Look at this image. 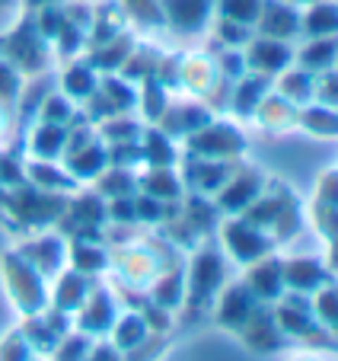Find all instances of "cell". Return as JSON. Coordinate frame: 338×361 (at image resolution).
I'll use <instances>...</instances> for the list:
<instances>
[{
    "label": "cell",
    "instance_id": "cell-1",
    "mask_svg": "<svg viewBox=\"0 0 338 361\" xmlns=\"http://www.w3.org/2000/svg\"><path fill=\"white\" fill-rule=\"evenodd\" d=\"M176 246L163 243L160 237H134L128 240L125 246H118L115 252H112V262H108V269H115V275L122 279V285L128 288H137V291L147 294V288L154 285L156 279H160L163 272H166L169 266H176Z\"/></svg>",
    "mask_w": 338,
    "mask_h": 361
},
{
    "label": "cell",
    "instance_id": "cell-2",
    "mask_svg": "<svg viewBox=\"0 0 338 361\" xmlns=\"http://www.w3.org/2000/svg\"><path fill=\"white\" fill-rule=\"evenodd\" d=\"M70 195H58V192H42L35 185L23 183L16 189H10L4 195L0 212L10 214L13 227H20L23 233H35V231H48V227H58L64 208H68Z\"/></svg>",
    "mask_w": 338,
    "mask_h": 361
},
{
    "label": "cell",
    "instance_id": "cell-3",
    "mask_svg": "<svg viewBox=\"0 0 338 361\" xmlns=\"http://www.w3.org/2000/svg\"><path fill=\"white\" fill-rule=\"evenodd\" d=\"M185 272V304L192 307L195 314L211 310L217 300V294L227 285V266H223V250L217 240H204L195 252H192V262Z\"/></svg>",
    "mask_w": 338,
    "mask_h": 361
},
{
    "label": "cell",
    "instance_id": "cell-4",
    "mask_svg": "<svg viewBox=\"0 0 338 361\" xmlns=\"http://www.w3.org/2000/svg\"><path fill=\"white\" fill-rule=\"evenodd\" d=\"M0 279H4V291H7L10 304H13L23 317H35L51 307L48 281L42 279L16 250H7L0 256Z\"/></svg>",
    "mask_w": 338,
    "mask_h": 361
},
{
    "label": "cell",
    "instance_id": "cell-5",
    "mask_svg": "<svg viewBox=\"0 0 338 361\" xmlns=\"http://www.w3.org/2000/svg\"><path fill=\"white\" fill-rule=\"evenodd\" d=\"M51 55H54L51 42L35 29L32 13H23L20 26H13L7 35H4V55L0 58H7V61L13 64L23 77H29V80H35V77L48 68Z\"/></svg>",
    "mask_w": 338,
    "mask_h": 361
},
{
    "label": "cell",
    "instance_id": "cell-6",
    "mask_svg": "<svg viewBox=\"0 0 338 361\" xmlns=\"http://www.w3.org/2000/svg\"><path fill=\"white\" fill-rule=\"evenodd\" d=\"M217 243H220L223 256H230L233 262H239V266H252V262L265 259V256H271V252L277 250V243L268 237L265 231H258L256 224H249V221H243L237 214V218H220L217 221Z\"/></svg>",
    "mask_w": 338,
    "mask_h": 361
},
{
    "label": "cell",
    "instance_id": "cell-7",
    "mask_svg": "<svg viewBox=\"0 0 338 361\" xmlns=\"http://www.w3.org/2000/svg\"><path fill=\"white\" fill-rule=\"evenodd\" d=\"M185 150H189V157L201 160H239L249 150V141H246V131L237 122L214 116L204 128H198L185 141Z\"/></svg>",
    "mask_w": 338,
    "mask_h": 361
},
{
    "label": "cell",
    "instance_id": "cell-8",
    "mask_svg": "<svg viewBox=\"0 0 338 361\" xmlns=\"http://www.w3.org/2000/svg\"><path fill=\"white\" fill-rule=\"evenodd\" d=\"M271 310H275V320H277V326H281V333H284L287 339L306 342V345H316V348H323V342H325V345L332 348L335 333H325V329L319 326L316 317H313V310H310V300H306L303 294L284 291L275 300Z\"/></svg>",
    "mask_w": 338,
    "mask_h": 361
},
{
    "label": "cell",
    "instance_id": "cell-9",
    "mask_svg": "<svg viewBox=\"0 0 338 361\" xmlns=\"http://www.w3.org/2000/svg\"><path fill=\"white\" fill-rule=\"evenodd\" d=\"M13 250L20 252L48 285L68 269V237L58 231H35L32 237H26Z\"/></svg>",
    "mask_w": 338,
    "mask_h": 361
},
{
    "label": "cell",
    "instance_id": "cell-10",
    "mask_svg": "<svg viewBox=\"0 0 338 361\" xmlns=\"http://www.w3.org/2000/svg\"><path fill=\"white\" fill-rule=\"evenodd\" d=\"M265 183H268V176H265L258 166L239 164L237 170H233V176L223 183V189L217 192L211 202H214V208L220 212V218H237V214H243L246 208L262 195Z\"/></svg>",
    "mask_w": 338,
    "mask_h": 361
},
{
    "label": "cell",
    "instance_id": "cell-11",
    "mask_svg": "<svg viewBox=\"0 0 338 361\" xmlns=\"http://www.w3.org/2000/svg\"><path fill=\"white\" fill-rule=\"evenodd\" d=\"M211 118H214V109H211L208 102L189 96V99H169L166 109L160 112V118H156L154 125L166 137H173L176 144H185L198 128H204Z\"/></svg>",
    "mask_w": 338,
    "mask_h": 361
},
{
    "label": "cell",
    "instance_id": "cell-12",
    "mask_svg": "<svg viewBox=\"0 0 338 361\" xmlns=\"http://www.w3.org/2000/svg\"><path fill=\"white\" fill-rule=\"evenodd\" d=\"M223 80L220 71H217V58L204 55V51H192V55H182V68H179V87H185V93L195 96V99L208 102L214 109V99L220 93Z\"/></svg>",
    "mask_w": 338,
    "mask_h": 361
},
{
    "label": "cell",
    "instance_id": "cell-13",
    "mask_svg": "<svg viewBox=\"0 0 338 361\" xmlns=\"http://www.w3.org/2000/svg\"><path fill=\"white\" fill-rule=\"evenodd\" d=\"M118 314H122V310H118V300H115V294H112V288L96 281L87 304L74 314V329L87 333L89 339H106L112 323L118 320Z\"/></svg>",
    "mask_w": 338,
    "mask_h": 361
},
{
    "label": "cell",
    "instance_id": "cell-14",
    "mask_svg": "<svg viewBox=\"0 0 338 361\" xmlns=\"http://www.w3.org/2000/svg\"><path fill=\"white\" fill-rule=\"evenodd\" d=\"M243 58L249 74H262L275 80L281 71L294 64V45L281 39H268V35H252L243 45Z\"/></svg>",
    "mask_w": 338,
    "mask_h": 361
},
{
    "label": "cell",
    "instance_id": "cell-15",
    "mask_svg": "<svg viewBox=\"0 0 338 361\" xmlns=\"http://www.w3.org/2000/svg\"><path fill=\"white\" fill-rule=\"evenodd\" d=\"M258 307H262V300L246 288V281H227L223 291L217 294V300H214L211 310H214L217 326H223L227 333H239L243 323L256 314Z\"/></svg>",
    "mask_w": 338,
    "mask_h": 361
},
{
    "label": "cell",
    "instance_id": "cell-16",
    "mask_svg": "<svg viewBox=\"0 0 338 361\" xmlns=\"http://www.w3.org/2000/svg\"><path fill=\"white\" fill-rule=\"evenodd\" d=\"M160 4V16L173 32L179 35H195L204 32L208 23L214 20V4L217 0H156Z\"/></svg>",
    "mask_w": 338,
    "mask_h": 361
},
{
    "label": "cell",
    "instance_id": "cell-17",
    "mask_svg": "<svg viewBox=\"0 0 338 361\" xmlns=\"http://www.w3.org/2000/svg\"><path fill=\"white\" fill-rule=\"evenodd\" d=\"M281 279H284V291L310 298L323 285L335 281V272H329V266L319 256H291V259H281Z\"/></svg>",
    "mask_w": 338,
    "mask_h": 361
},
{
    "label": "cell",
    "instance_id": "cell-18",
    "mask_svg": "<svg viewBox=\"0 0 338 361\" xmlns=\"http://www.w3.org/2000/svg\"><path fill=\"white\" fill-rule=\"evenodd\" d=\"M239 166V160H201L189 157L185 160V173H179L182 179H189V189L195 195L214 198L223 189V183L233 176V170Z\"/></svg>",
    "mask_w": 338,
    "mask_h": 361
},
{
    "label": "cell",
    "instance_id": "cell-19",
    "mask_svg": "<svg viewBox=\"0 0 338 361\" xmlns=\"http://www.w3.org/2000/svg\"><path fill=\"white\" fill-rule=\"evenodd\" d=\"M237 336L252 352H277V348H284V342H287V336L281 333V326H277V320H275L271 304L258 307L256 314L243 323V329H239Z\"/></svg>",
    "mask_w": 338,
    "mask_h": 361
},
{
    "label": "cell",
    "instance_id": "cell-20",
    "mask_svg": "<svg viewBox=\"0 0 338 361\" xmlns=\"http://www.w3.org/2000/svg\"><path fill=\"white\" fill-rule=\"evenodd\" d=\"M93 285H96L93 275H83V272H77V269H64V272L51 281V288H48L51 307H54V310H61V314L74 317L77 310L87 304Z\"/></svg>",
    "mask_w": 338,
    "mask_h": 361
},
{
    "label": "cell",
    "instance_id": "cell-21",
    "mask_svg": "<svg viewBox=\"0 0 338 361\" xmlns=\"http://www.w3.org/2000/svg\"><path fill=\"white\" fill-rule=\"evenodd\" d=\"M256 35L291 42L300 35V7L284 4V0H265L262 13L256 20Z\"/></svg>",
    "mask_w": 338,
    "mask_h": 361
},
{
    "label": "cell",
    "instance_id": "cell-22",
    "mask_svg": "<svg viewBox=\"0 0 338 361\" xmlns=\"http://www.w3.org/2000/svg\"><path fill=\"white\" fill-rule=\"evenodd\" d=\"M310 221L325 243H335V166L319 173L316 192L310 202Z\"/></svg>",
    "mask_w": 338,
    "mask_h": 361
},
{
    "label": "cell",
    "instance_id": "cell-23",
    "mask_svg": "<svg viewBox=\"0 0 338 361\" xmlns=\"http://www.w3.org/2000/svg\"><path fill=\"white\" fill-rule=\"evenodd\" d=\"M246 288L256 294L262 304H275L281 294H284V279H281V259H277L275 252L265 256V259L252 262L246 266Z\"/></svg>",
    "mask_w": 338,
    "mask_h": 361
},
{
    "label": "cell",
    "instance_id": "cell-24",
    "mask_svg": "<svg viewBox=\"0 0 338 361\" xmlns=\"http://www.w3.org/2000/svg\"><path fill=\"white\" fill-rule=\"evenodd\" d=\"M134 45H137L134 35L125 29V32L115 35V39L102 42V45H93V48H89V55L83 58V61H87L96 74H118V71H122V64L128 61V55L134 51Z\"/></svg>",
    "mask_w": 338,
    "mask_h": 361
},
{
    "label": "cell",
    "instance_id": "cell-25",
    "mask_svg": "<svg viewBox=\"0 0 338 361\" xmlns=\"http://www.w3.org/2000/svg\"><path fill=\"white\" fill-rule=\"evenodd\" d=\"M64 144H68V128L51 122H39V118H35V125L26 135L29 160H54V164H61Z\"/></svg>",
    "mask_w": 338,
    "mask_h": 361
},
{
    "label": "cell",
    "instance_id": "cell-26",
    "mask_svg": "<svg viewBox=\"0 0 338 361\" xmlns=\"http://www.w3.org/2000/svg\"><path fill=\"white\" fill-rule=\"evenodd\" d=\"M252 122H258L265 131H271V135H287V131L297 128V106H291L284 96H277L275 90H271L256 106Z\"/></svg>",
    "mask_w": 338,
    "mask_h": 361
},
{
    "label": "cell",
    "instance_id": "cell-27",
    "mask_svg": "<svg viewBox=\"0 0 338 361\" xmlns=\"http://www.w3.org/2000/svg\"><path fill=\"white\" fill-rule=\"evenodd\" d=\"M23 173H26V183L42 192H58V195H74L77 192V183L70 179V173L54 160H26Z\"/></svg>",
    "mask_w": 338,
    "mask_h": 361
},
{
    "label": "cell",
    "instance_id": "cell-28",
    "mask_svg": "<svg viewBox=\"0 0 338 361\" xmlns=\"http://www.w3.org/2000/svg\"><path fill=\"white\" fill-rule=\"evenodd\" d=\"M137 192H147L160 202H179L185 195V183L176 166H147L137 173Z\"/></svg>",
    "mask_w": 338,
    "mask_h": 361
},
{
    "label": "cell",
    "instance_id": "cell-29",
    "mask_svg": "<svg viewBox=\"0 0 338 361\" xmlns=\"http://www.w3.org/2000/svg\"><path fill=\"white\" fill-rule=\"evenodd\" d=\"M271 93V77L262 74H249L246 71L239 80L230 83V109L237 112L239 118H252L256 106Z\"/></svg>",
    "mask_w": 338,
    "mask_h": 361
},
{
    "label": "cell",
    "instance_id": "cell-30",
    "mask_svg": "<svg viewBox=\"0 0 338 361\" xmlns=\"http://www.w3.org/2000/svg\"><path fill=\"white\" fill-rule=\"evenodd\" d=\"M271 90H275L277 96H284L291 106L303 109V106L313 102V93H316V74H310V71L291 64V68L281 71V74L271 80Z\"/></svg>",
    "mask_w": 338,
    "mask_h": 361
},
{
    "label": "cell",
    "instance_id": "cell-31",
    "mask_svg": "<svg viewBox=\"0 0 338 361\" xmlns=\"http://www.w3.org/2000/svg\"><path fill=\"white\" fill-rule=\"evenodd\" d=\"M147 300L160 310H179L185 304V272L182 266H169L154 285L147 288Z\"/></svg>",
    "mask_w": 338,
    "mask_h": 361
},
{
    "label": "cell",
    "instance_id": "cell-32",
    "mask_svg": "<svg viewBox=\"0 0 338 361\" xmlns=\"http://www.w3.org/2000/svg\"><path fill=\"white\" fill-rule=\"evenodd\" d=\"M338 32V7L335 0H313L300 7V35L306 39H323Z\"/></svg>",
    "mask_w": 338,
    "mask_h": 361
},
{
    "label": "cell",
    "instance_id": "cell-33",
    "mask_svg": "<svg viewBox=\"0 0 338 361\" xmlns=\"http://www.w3.org/2000/svg\"><path fill=\"white\" fill-rule=\"evenodd\" d=\"M150 333H154V329H150L147 317H144L141 310H125V314H118V320L112 323V329H108V342L122 355H128L131 348L141 345Z\"/></svg>",
    "mask_w": 338,
    "mask_h": 361
},
{
    "label": "cell",
    "instance_id": "cell-34",
    "mask_svg": "<svg viewBox=\"0 0 338 361\" xmlns=\"http://www.w3.org/2000/svg\"><path fill=\"white\" fill-rule=\"evenodd\" d=\"M112 262V252L93 240H68V269H77L83 275H102Z\"/></svg>",
    "mask_w": 338,
    "mask_h": 361
},
{
    "label": "cell",
    "instance_id": "cell-35",
    "mask_svg": "<svg viewBox=\"0 0 338 361\" xmlns=\"http://www.w3.org/2000/svg\"><path fill=\"white\" fill-rule=\"evenodd\" d=\"M294 64L310 74H323V71H335V35H323V39H306L300 48H294Z\"/></svg>",
    "mask_w": 338,
    "mask_h": 361
},
{
    "label": "cell",
    "instance_id": "cell-36",
    "mask_svg": "<svg viewBox=\"0 0 338 361\" xmlns=\"http://www.w3.org/2000/svg\"><path fill=\"white\" fill-rule=\"evenodd\" d=\"M137 147H141L144 166H176V160H179L176 141L163 135L156 125H147V128L141 131V141H137Z\"/></svg>",
    "mask_w": 338,
    "mask_h": 361
},
{
    "label": "cell",
    "instance_id": "cell-37",
    "mask_svg": "<svg viewBox=\"0 0 338 361\" xmlns=\"http://www.w3.org/2000/svg\"><path fill=\"white\" fill-rule=\"evenodd\" d=\"M96 87H99V74H96V71L89 68L87 61L74 58V61L64 68V74H61V93L68 96L70 102H87L89 96L96 93Z\"/></svg>",
    "mask_w": 338,
    "mask_h": 361
},
{
    "label": "cell",
    "instance_id": "cell-38",
    "mask_svg": "<svg viewBox=\"0 0 338 361\" xmlns=\"http://www.w3.org/2000/svg\"><path fill=\"white\" fill-rule=\"evenodd\" d=\"M297 128L306 131V135L319 137V141H332L338 135V116L335 106H319V102H310L303 109H297Z\"/></svg>",
    "mask_w": 338,
    "mask_h": 361
},
{
    "label": "cell",
    "instance_id": "cell-39",
    "mask_svg": "<svg viewBox=\"0 0 338 361\" xmlns=\"http://www.w3.org/2000/svg\"><path fill=\"white\" fill-rule=\"evenodd\" d=\"M96 192L102 198H122V195H134L137 192V173H131L128 166H112L96 176Z\"/></svg>",
    "mask_w": 338,
    "mask_h": 361
},
{
    "label": "cell",
    "instance_id": "cell-40",
    "mask_svg": "<svg viewBox=\"0 0 338 361\" xmlns=\"http://www.w3.org/2000/svg\"><path fill=\"white\" fill-rule=\"evenodd\" d=\"M39 122H51L61 125V128H70L74 122H80V112H77V102H70L64 93H48L45 99L39 102Z\"/></svg>",
    "mask_w": 338,
    "mask_h": 361
},
{
    "label": "cell",
    "instance_id": "cell-41",
    "mask_svg": "<svg viewBox=\"0 0 338 361\" xmlns=\"http://www.w3.org/2000/svg\"><path fill=\"white\" fill-rule=\"evenodd\" d=\"M137 102H141V112L144 118H147L150 125L160 118V112L166 109V102H169V90L163 87L156 77H144L141 83H137Z\"/></svg>",
    "mask_w": 338,
    "mask_h": 361
},
{
    "label": "cell",
    "instance_id": "cell-42",
    "mask_svg": "<svg viewBox=\"0 0 338 361\" xmlns=\"http://www.w3.org/2000/svg\"><path fill=\"white\" fill-rule=\"evenodd\" d=\"M335 304H338V298H335V285H332V281H329V285H323L319 291L310 294V310H313L316 323L325 329V333H335V326H338Z\"/></svg>",
    "mask_w": 338,
    "mask_h": 361
},
{
    "label": "cell",
    "instance_id": "cell-43",
    "mask_svg": "<svg viewBox=\"0 0 338 361\" xmlns=\"http://www.w3.org/2000/svg\"><path fill=\"white\" fill-rule=\"evenodd\" d=\"M265 0H217L214 4V16H223V20H233L239 26H252L256 29V20L262 13Z\"/></svg>",
    "mask_w": 338,
    "mask_h": 361
},
{
    "label": "cell",
    "instance_id": "cell-44",
    "mask_svg": "<svg viewBox=\"0 0 338 361\" xmlns=\"http://www.w3.org/2000/svg\"><path fill=\"white\" fill-rule=\"evenodd\" d=\"M93 342L96 339H89L87 333H80V329H70V333L64 336L61 342H58V348L51 352V361H87Z\"/></svg>",
    "mask_w": 338,
    "mask_h": 361
},
{
    "label": "cell",
    "instance_id": "cell-45",
    "mask_svg": "<svg viewBox=\"0 0 338 361\" xmlns=\"http://www.w3.org/2000/svg\"><path fill=\"white\" fill-rule=\"evenodd\" d=\"M134 214H137V221H144V224L160 227L163 221L173 214V208H169V202H160V198L147 195V192H134Z\"/></svg>",
    "mask_w": 338,
    "mask_h": 361
},
{
    "label": "cell",
    "instance_id": "cell-46",
    "mask_svg": "<svg viewBox=\"0 0 338 361\" xmlns=\"http://www.w3.org/2000/svg\"><path fill=\"white\" fill-rule=\"evenodd\" d=\"M23 80L26 77L7 61V58H0V106H7L13 109L16 102H20V93H23Z\"/></svg>",
    "mask_w": 338,
    "mask_h": 361
},
{
    "label": "cell",
    "instance_id": "cell-47",
    "mask_svg": "<svg viewBox=\"0 0 338 361\" xmlns=\"http://www.w3.org/2000/svg\"><path fill=\"white\" fill-rule=\"evenodd\" d=\"M214 32L217 39H220V48H243L246 42L256 35V29L252 26H239V23L233 20H223V16H214Z\"/></svg>",
    "mask_w": 338,
    "mask_h": 361
},
{
    "label": "cell",
    "instance_id": "cell-48",
    "mask_svg": "<svg viewBox=\"0 0 338 361\" xmlns=\"http://www.w3.org/2000/svg\"><path fill=\"white\" fill-rule=\"evenodd\" d=\"M35 352L26 342L23 329H10L4 339H0V361H32Z\"/></svg>",
    "mask_w": 338,
    "mask_h": 361
},
{
    "label": "cell",
    "instance_id": "cell-49",
    "mask_svg": "<svg viewBox=\"0 0 338 361\" xmlns=\"http://www.w3.org/2000/svg\"><path fill=\"white\" fill-rule=\"evenodd\" d=\"M125 7V13L131 20L144 23V26H163V16H160V4L156 0H118Z\"/></svg>",
    "mask_w": 338,
    "mask_h": 361
},
{
    "label": "cell",
    "instance_id": "cell-50",
    "mask_svg": "<svg viewBox=\"0 0 338 361\" xmlns=\"http://www.w3.org/2000/svg\"><path fill=\"white\" fill-rule=\"evenodd\" d=\"M26 183V173H23V164L10 154H0V189H16V185Z\"/></svg>",
    "mask_w": 338,
    "mask_h": 361
},
{
    "label": "cell",
    "instance_id": "cell-51",
    "mask_svg": "<svg viewBox=\"0 0 338 361\" xmlns=\"http://www.w3.org/2000/svg\"><path fill=\"white\" fill-rule=\"evenodd\" d=\"M313 102H319V106H335L338 102L335 71H323V74H316V93H313Z\"/></svg>",
    "mask_w": 338,
    "mask_h": 361
},
{
    "label": "cell",
    "instance_id": "cell-52",
    "mask_svg": "<svg viewBox=\"0 0 338 361\" xmlns=\"http://www.w3.org/2000/svg\"><path fill=\"white\" fill-rule=\"evenodd\" d=\"M87 361H125V358H122V352H118L112 342H99V339H96L93 348H89V358Z\"/></svg>",
    "mask_w": 338,
    "mask_h": 361
},
{
    "label": "cell",
    "instance_id": "cell-53",
    "mask_svg": "<svg viewBox=\"0 0 338 361\" xmlns=\"http://www.w3.org/2000/svg\"><path fill=\"white\" fill-rule=\"evenodd\" d=\"M23 7V13H39L45 7H54V4H64V0H16Z\"/></svg>",
    "mask_w": 338,
    "mask_h": 361
},
{
    "label": "cell",
    "instance_id": "cell-54",
    "mask_svg": "<svg viewBox=\"0 0 338 361\" xmlns=\"http://www.w3.org/2000/svg\"><path fill=\"white\" fill-rule=\"evenodd\" d=\"M10 109H7V106H0V144H4V137H7L10 135Z\"/></svg>",
    "mask_w": 338,
    "mask_h": 361
},
{
    "label": "cell",
    "instance_id": "cell-55",
    "mask_svg": "<svg viewBox=\"0 0 338 361\" xmlns=\"http://www.w3.org/2000/svg\"><path fill=\"white\" fill-rule=\"evenodd\" d=\"M291 361H319V355H306V352H303V355H294Z\"/></svg>",
    "mask_w": 338,
    "mask_h": 361
},
{
    "label": "cell",
    "instance_id": "cell-56",
    "mask_svg": "<svg viewBox=\"0 0 338 361\" xmlns=\"http://www.w3.org/2000/svg\"><path fill=\"white\" fill-rule=\"evenodd\" d=\"M284 4H294V7H306V4H313V0H284Z\"/></svg>",
    "mask_w": 338,
    "mask_h": 361
},
{
    "label": "cell",
    "instance_id": "cell-57",
    "mask_svg": "<svg viewBox=\"0 0 338 361\" xmlns=\"http://www.w3.org/2000/svg\"><path fill=\"white\" fill-rule=\"evenodd\" d=\"M16 0H0V7H13Z\"/></svg>",
    "mask_w": 338,
    "mask_h": 361
},
{
    "label": "cell",
    "instance_id": "cell-58",
    "mask_svg": "<svg viewBox=\"0 0 338 361\" xmlns=\"http://www.w3.org/2000/svg\"><path fill=\"white\" fill-rule=\"evenodd\" d=\"M0 55H4V35H0Z\"/></svg>",
    "mask_w": 338,
    "mask_h": 361
},
{
    "label": "cell",
    "instance_id": "cell-59",
    "mask_svg": "<svg viewBox=\"0 0 338 361\" xmlns=\"http://www.w3.org/2000/svg\"><path fill=\"white\" fill-rule=\"evenodd\" d=\"M77 4H93V0H77Z\"/></svg>",
    "mask_w": 338,
    "mask_h": 361
}]
</instances>
